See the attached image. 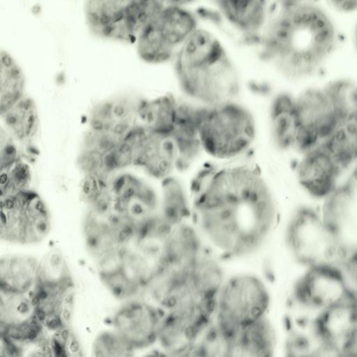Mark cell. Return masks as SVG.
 Returning <instances> with one entry per match:
<instances>
[{
  "mask_svg": "<svg viewBox=\"0 0 357 357\" xmlns=\"http://www.w3.org/2000/svg\"><path fill=\"white\" fill-rule=\"evenodd\" d=\"M189 190L192 215L204 236L226 257L254 252L275 224L274 195L253 165H206L192 177Z\"/></svg>",
  "mask_w": 357,
  "mask_h": 357,
  "instance_id": "cell-1",
  "label": "cell"
},
{
  "mask_svg": "<svg viewBox=\"0 0 357 357\" xmlns=\"http://www.w3.org/2000/svg\"><path fill=\"white\" fill-rule=\"evenodd\" d=\"M338 39L333 20L317 2L274 5L254 47L259 59L280 75L299 79L328 61Z\"/></svg>",
  "mask_w": 357,
  "mask_h": 357,
  "instance_id": "cell-2",
  "label": "cell"
},
{
  "mask_svg": "<svg viewBox=\"0 0 357 357\" xmlns=\"http://www.w3.org/2000/svg\"><path fill=\"white\" fill-rule=\"evenodd\" d=\"M214 26L202 22L172 62L184 97L205 106L238 99L241 90L237 67Z\"/></svg>",
  "mask_w": 357,
  "mask_h": 357,
  "instance_id": "cell-3",
  "label": "cell"
},
{
  "mask_svg": "<svg viewBox=\"0 0 357 357\" xmlns=\"http://www.w3.org/2000/svg\"><path fill=\"white\" fill-rule=\"evenodd\" d=\"M199 132L204 153L227 162L252 148L257 135V123L252 110L234 99L203 105Z\"/></svg>",
  "mask_w": 357,
  "mask_h": 357,
  "instance_id": "cell-4",
  "label": "cell"
},
{
  "mask_svg": "<svg viewBox=\"0 0 357 357\" xmlns=\"http://www.w3.org/2000/svg\"><path fill=\"white\" fill-rule=\"evenodd\" d=\"M201 24L196 10L165 6L139 29L135 42L139 58L151 65L172 63Z\"/></svg>",
  "mask_w": 357,
  "mask_h": 357,
  "instance_id": "cell-5",
  "label": "cell"
},
{
  "mask_svg": "<svg viewBox=\"0 0 357 357\" xmlns=\"http://www.w3.org/2000/svg\"><path fill=\"white\" fill-rule=\"evenodd\" d=\"M270 295L259 277L241 273L225 278L217 296L213 322L229 338L241 327L266 315Z\"/></svg>",
  "mask_w": 357,
  "mask_h": 357,
  "instance_id": "cell-6",
  "label": "cell"
},
{
  "mask_svg": "<svg viewBox=\"0 0 357 357\" xmlns=\"http://www.w3.org/2000/svg\"><path fill=\"white\" fill-rule=\"evenodd\" d=\"M286 242L295 260L305 268L328 264H341L335 238L321 212L298 208L286 229Z\"/></svg>",
  "mask_w": 357,
  "mask_h": 357,
  "instance_id": "cell-7",
  "label": "cell"
},
{
  "mask_svg": "<svg viewBox=\"0 0 357 357\" xmlns=\"http://www.w3.org/2000/svg\"><path fill=\"white\" fill-rule=\"evenodd\" d=\"M351 276L340 264L305 268L296 283L294 296L298 304L316 314L357 293Z\"/></svg>",
  "mask_w": 357,
  "mask_h": 357,
  "instance_id": "cell-8",
  "label": "cell"
},
{
  "mask_svg": "<svg viewBox=\"0 0 357 357\" xmlns=\"http://www.w3.org/2000/svg\"><path fill=\"white\" fill-rule=\"evenodd\" d=\"M300 153L324 143L341 121L326 86L308 88L294 96Z\"/></svg>",
  "mask_w": 357,
  "mask_h": 357,
  "instance_id": "cell-9",
  "label": "cell"
},
{
  "mask_svg": "<svg viewBox=\"0 0 357 357\" xmlns=\"http://www.w3.org/2000/svg\"><path fill=\"white\" fill-rule=\"evenodd\" d=\"M86 26L94 36L116 42H135L141 27L136 0H86Z\"/></svg>",
  "mask_w": 357,
  "mask_h": 357,
  "instance_id": "cell-10",
  "label": "cell"
},
{
  "mask_svg": "<svg viewBox=\"0 0 357 357\" xmlns=\"http://www.w3.org/2000/svg\"><path fill=\"white\" fill-rule=\"evenodd\" d=\"M133 166L148 178L162 181L178 172V153L171 135L139 126L132 135Z\"/></svg>",
  "mask_w": 357,
  "mask_h": 357,
  "instance_id": "cell-11",
  "label": "cell"
},
{
  "mask_svg": "<svg viewBox=\"0 0 357 357\" xmlns=\"http://www.w3.org/2000/svg\"><path fill=\"white\" fill-rule=\"evenodd\" d=\"M112 209L136 225L159 213L160 193L144 178L124 170L111 178Z\"/></svg>",
  "mask_w": 357,
  "mask_h": 357,
  "instance_id": "cell-12",
  "label": "cell"
},
{
  "mask_svg": "<svg viewBox=\"0 0 357 357\" xmlns=\"http://www.w3.org/2000/svg\"><path fill=\"white\" fill-rule=\"evenodd\" d=\"M143 100L130 93H119L98 100L89 111V129L120 139L128 138L140 126Z\"/></svg>",
  "mask_w": 357,
  "mask_h": 357,
  "instance_id": "cell-13",
  "label": "cell"
},
{
  "mask_svg": "<svg viewBox=\"0 0 357 357\" xmlns=\"http://www.w3.org/2000/svg\"><path fill=\"white\" fill-rule=\"evenodd\" d=\"M312 327L322 356H343L347 343L357 330V293L318 312Z\"/></svg>",
  "mask_w": 357,
  "mask_h": 357,
  "instance_id": "cell-14",
  "label": "cell"
},
{
  "mask_svg": "<svg viewBox=\"0 0 357 357\" xmlns=\"http://www.w3.org/2000/svg\"><path fill=\"white\" fill-rule=\"evenodd\" d=\"M222 24L253 47L264 31L273 3L271 0H211Z\"/></svg>",
  "mask_w": 357,
  "mask_h": 357,
  "instance_id": "cell-15",
  "label": "cell"
},
{
  "mask_svg": "<svg viewBox=\"0 0 357 357\" xmlns=\"http://www.w3.org/2000/svg\"><path fill=\"white\" fill-rule=\"evenodd\" d=\"M300 154L295 167L298 183L310 195L324 200L341 184L344 170L324 144Z\"/></svg>",
  "mask_w": 357,
  "mask_h": 357,
  "instance_id": "cell-16",
  "label": "cell"
},
{
  "mask_svg": "<svg viewBox=\"0 0 357 357\" xmlns=\"http://www.w3.org/2000/svg\"><path fill=\"white\" fill-rule=\"evenodd\" d=\"M203 253L198 231L185 221L172 229L158 261L177 271L190 272Z\"/></svg>",
  "mask_w": 357,
  "mask_h": 357,
  "instance_id": "cell-17",
  "label": "cell"
},
{
  "mask_svg": "<svg viewBox=\"0 0 357 357\" xmlns=\"http://www.w3.org/2000/svg\"><path fill=\"white\" fill-rule=\"evenodd\" d=\"M271 141L275 148L282 151L296 150L299 123L294 96L284 92L276 93L268 109Z\"/></svg>",
  "mask_w": 357,
  "mask_h": 357,
  "instance_id": "cell-18",
  "label": "cell"
},
{
  "mask_svg": "<svg viewBox=\"0 0 357 357\" xmlns=\"http://www.w3.org/2000/svg\"><path fill=\"white\" fill-rule=\"evenodd\" d=\"M276 337L266 315L238 330L231 337L228 356H271Z\"/></svg>",
  "mask_w": 357,
  "mask_h": 357,
  "instance_id": "cell-19",
  "label": "cell"
},
{
  "mask_svg": "<svg viewBox=\"0 0 357 357\" xmlns=\"http://www.w3.org/2000/svg\"><path fill=\"white\" fill-rule=\"evenodd\" d=\"M1 127L21 145L31 144L39 130V115L35 100L25 94L1 112Z\"/></svg>",
  "mask_w": 357,
  "mask_h": 357,
  "instance_id": "cell-20",
  "label": "cell"
},
{
  "mask_svg": "<svg viewBox=\"0 0 357 357\" xmlns=\"http://www.w3.org/2000/svg\"><path fill=\"white\" fill-rule=\"evenodd\" d=\"M159 184V213L163 220L172 227L185 222L192 213L189 186L187 188L176 174Z\"/></svg>",
  "mask_w": 357,
  "mask_h": 357,
  "instance_id": "cell-21",
  "label": "cell"
},
{
  "mask_svg": "<svg viewBox=\"0 0 357 357\" xmlns=\"http://www.w3.org/2000/svg\"><path fill=\"white\" fill-rule=\"evenodd\" d=\"M178 100L179 98L172 93L144 99L139 112L140 126L152 131L172 135Z\"/></svg>",
  "mask_w": 357,
  "mask_h": 357,
  "instance_id": "cell-22",
  "label": "cell"
},
{
  "mask_svg": "<svg viewBox=\"0 0 357 357\" xmlns=\"http://www.w3.org/2000/svg\"><path fill=\"white\" fill-rule=\"evenodd\" d=\"M24 73L16 59L6 50L0 52V110L5 111L26 93Z\"/></svg>",
  "mask_w": 357,
  "mask_h": 357,
  "instance_id": "cell-23",
  "label": "cell"
},
{
  "mask_svg": "<svg viewBox=\"0 0 357 357\" xmlns=\"http://www.w3.org/2000/svg\"><path fill=\"white\" fill-rule=\"evenodd\" d=\"M189 278L195 289L207 298H216L225 280L220 263L204 253L194 264Z\"/></svg>",
  "mask_w": 357,
  "mask_h": 357,
  "instance_id": "cell-24",
  "label": "cell"
},
{
  "mask_svg": "<svg viewBox=\"0 0 357 357\" xmlns=\"http://www.w3.org/2000/svg\"><path fill=\"white\" fill-rule=\"evenodd\" d=\"M33 171L26 159L22 156L0 167L1 199L29 190Z\"/></svg>",
  "mask_w": 357,
  "mask_h": 357,
  "instance_id": "cell-25",
  "label": "cell"
},
{
  "mask_svg": "<svg viewBox=\"0 0 357 357\" xmlns=\"http://www.w3.org/2000/svg\"><path fill=\"white\" fill-rule=\"evenodd\" d=\"M341 121L357 112V84L346 79L326 86Z\"/></svg>",
  "mask_w": 357,
  "mask_h": 357,
  "instance_id": "cell-26",
  "label": "cell"
},
{
  "mask_svg": "<svg viewBox=\"0 0 357 357\" xmlns=\"http://www.w3.org/2000/svg\"><path fill=\"white\" fill-rule=\"evenodd\" d=\"M1 151L0 167L14 161L21 157L18 150V143L16 140L1 126L0 133Z\"/></svg>",
  "mask_w": 357,
  "mask_h": 357,
  "instance_id": "cell-27",
  "label": "cell"
},
{
  "mask_svg": "<svg viewBox=\"0 0 357 357\" xmlns=\"http://www.w3.org/2000/svg\"><path fill=\"white\" fill-rule=\"evenodd\" d=\"M334 11L342 14L357 13V0H324Z\"/></svg>",
  "mask_w": 357,
  "mask_h": 357,
  "instance_id": "cell-28",
  "label": "cell"
},
{
  "mask_svg": "<svg viewBox=\"0 0 357 357\" xmlns=\"http://www.w3.org/2000/svg\"><path fill=\"white\" fill-rule=\"evenodd\" d=\"M166 6L185 8L195 10L204 0H164Z\"/></svg>",
  "mask_w": 357,
  "mask_h": 357,
  "instance_id": "cell-29",
  "label": "cell"
},
{
  "mask_svg": "<svg viewBox=\"0 0 357 357\" xmlns=\"http://www.w3.org/2000/svg\"><path fill=\"white\" fill-rule=\"evenodd\" d=\"M276 6H287L304 3H315L317 0H271Z\"/></svg>",
  "mask_w": 357,
  "mask_h": 357,
  "instance_id": "cell-30",
  "label": "cell"
},
{
  "mask_svg": "<svg viewBox=\"0 0 357 357\" xmlns=\"http://www.w3.org/2000/svg\"><path fill=\"white\" fill-rule=\"evenodd\" d=\"M353 43H354V47L357 52V21L356 22V24H355V26L354 29V32H353Z\"/></svg>",
  "mask_w": 357,
  "mask_h": 357,
  "instance_id": "cell-31",
  "label": "cell"
}]
</instances>
